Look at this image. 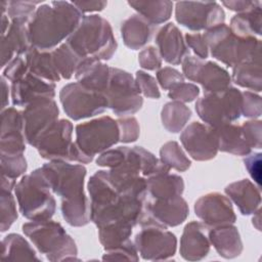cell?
Wrapping results in <instances>:
<instances>
[{
    "label": "cell",
    "instance_id": "cell-1",
    "mask_svg": "<svg viewBox=\"0 0 262 262\" xmlns=\"http://www.w3.org/2000/svg\"><path fill=\"white\" fill-rule=\"evenodd\" d=\"M90 195V220L97 228L111 224H138L146 198L121 192L110 179L108 171L99 170L87 184Z\"/></svg>",
    "mask_w": 262,
    "mask_h": 262
},
{
    "label": "cell",
    "instance_id": "cell-2",
    "mask_svg": "<svg viewBox=\"0 0 262 262\" xmlns=\"http://www.w3.org/2000/svg\"><path fill=\"white\" fill-rule=\"evenodd\" d=\"M41 168L52 192L60 196V211L66 222L75 227L87 225L90 203L84 192L86 168L66 161H49Z\"/></svg>",
    "mask_w": 262,
    "mask_h": 262
},
{
    "label": "cell",
    "instance_id": "cell-3",
    "mask_svg": "<svg viewBox=\"0 0 262 262\" xmlns=\"http://www.w3.org/2000/svg\"><path fill=\"white\" fill-rule=\"evenodd\" d=\"M83 13L69 1H51L37 7L28 29L32 45L40 50L56 48L80 25Z\"/></svg>",
    "mask_w": 262,
    "mask_h": 262
},
{
    "label": "cell",
    "instance_id": "cell-4",
    "mask_svg": "<svg viewBox=\"0 0 262 262\" xmlns=\"http://www.w3.org/2000/svg\"><path fill=\"white\" fill-rule=\"evenodd\" d=\"M67 43L80 58L101 61L111 59L118 47L111 24L98 14L84 15Z\"/></svg>",
    "mask_w": 262,
    "mask_h": 262
},
{
    "label": "cell",
    "instance_id": "cell-5",
    "mask_svg": "<svg viewBox=\"0 0 262 262\" xmlns=\"http://www.w3.org/2000/svg\"><path fill=\"white\" fill-rule=\"evenodd\" d=\"M203 36L211 55L227 67L246 61L260 62L262 43L255 36L239 37L225 24L206 30Z\"/></svg>",
    "mask_w": 262,
    "mask_h": 262
},
{
    "label": "cell",
    "instance_id": "cell-6",
    "mask_svg": "<svg viewBox=\"0 0 262 262\" xmlns=\"http://www.w3.org/2000/svg\"><path fill=\"white\" fill-rule=\"evenodd\" d=\"M13 190L19 212L25 218L39 221L51 219L54 215L56 201L42 168L24 175Z\"/></svg>",
    "mask_w": 262,
    "mask_h": 262
},
{
    "label": "cell",
    "instance_id": "cell-7",
    "mask_svg": "<svg viewBox=\"0 0 262 262\" xmlns=\"http://www.w3.org/2000/svg\"><path fill=\"white\" fill-rule=\"evenodd\" d=\"M21 228L47 260L51 262L79 260L77 258L78 248L74 238L59 222L51 219L31 221L24 223Z\"/></svg>",
    "mask_w": 262,
    "mask_h": 262
},
{
    "label": "cell",
    "instance_id": "cell-8",
    "mask_svg": "<svg viewBox=\"0 0 262 262\" xmlns=\"http://www.w3.org/2000/svg\"><path fill=\"white\" fill-rule=\"evenodd\" d=\"M73 124L66 119L54 122L37 139L34 147L41 158L49 161H66L88 164L93 158L81 150L76 141L72 140Z\"/></svg>",
    "mask_w": 262,
    "mask_h": 262
},
{
    "label": "cell",
    "instance_id": "cell-9",
    "mask_svg": "<svg viewBox=\"0 0 262 262\" xmlns=\"http://www.w3.org/2000/svg\"><path fill=\"white\" fill-rule=\"evenodd\" d=\"M242 105V91L230 86L222 92L205 93L196 100L194 107L202 121L212 128H218L238 120Z\"/></svg>",
    "mask_w": 262,
    "mask_h": 262
},
{
    "label": "cell",
    "instance_id": "cell-10",
    "mask_svg": "<svg viewBox=\"0 0 262 262\" xmlns=\"http://www.w3.org/2000/svg\"><path fill=\"white\" fill-rule=\"evenodd\" d=\"M133 76L119 68H111V75L104 96L107 107L119 117L137 113L143 104V98Z\"/></svg>",
    "mask_w": 262,
    "mask_h": 262
},
{
    "label": "cell",
    "instance_id": "cell-11",
    "mask_svg": "<svg viewBox=\"0 0 262 262\" xmlns=\"http://www.w3.org/2000/svg\"><path fill=\"white\" fill-rule=\"evenodd\" d=\"M119 141L118 123L110 116H102L76 126V143L91 158L105 151Z\"/></svg>",
    "mask_w": 262,
    "mask_h": 262
},
{
    "label": "cell",
    "instance_id": "cell-12",
    "mask_svg": "<svg viewBox=\"0 0 262 262\" xmlns=\"http://www.w3.org/2000/svg\"><path fill=\"white\" fill-rule=\"evenodd\" d=\"M59 100L66 115L74 121L94 117L107 108L103 93L87 89L78 82L64 85L59 91Z\"/></svg>",
    "mask_w": 262,
    "mask_h": 262
},
{
    "label": "cell",
    "instance_id": "cell-13",
    "mask_svg": "<svg viewBox=\"0 0 262 262\" xmlns=\"http://www.w3.org/2000/svg\"><path fill=\"white\" fill-rule=\"evenodd\" d=\"M140 226L141 229L134 237V244L142 259L162 261L175 255L177 238L166 226L156 221H148Z\"/></svg>",
    "mask_w": 262,
    "mask_h": 262
},
{
    "label": "cell",
    "instance_id": "cell-14",
    "mask_svg": "<svg viewBox=\"0 0 262 262\" xmlns=\"http://www.w3.org/2000/svg\"><path fill=\"white\" fill-rule=\"evenodd\" d=\"M176 21L191 30H208L224 24L225 12L215 1H178L175 4Z\"/></svg>",
    "mask_w": 262,
    "mask_h": 262
},
{
    "label": "cell",
    "instance_id": "cell-15",
    "mask_svg": "<svg viewBox=\"0 0 262 262\" xmlns=\"http://www.w3.org/2000/svg\"><path fill=\"white\" fill-rule=\"evenodd\" d=\"M181 63L184 78L201 84L204 93H218L230 87V75L214 61L187 55Z\"/></svg>",
    "mask_w": 262,
    "mask_h": 262
},
{
    "label": "cell",
    "instance_id": "cell-16",
    "mask_svg": "<svg viewBox=\"0 0 262 262\" xmlns=\"http://www.w3.org/2000/svg\"><path fill=\"white\" fill-rule=\"evenodd\" d=\"M21 113L27 143L35 146L40 135L58 120L59 110L53 98H40L28 104Z\"/></svg>",
    "mask_w": 262,
    "mask_h": 262
},
{
    "label": "cell",
    "instance_id": "cell-17",
    "mask_svg": "<svg viewBox=\"0 0 262 262\" xmlns=\"http://www.w3.org/2000/svg\"><path fill=\"white\" fill-rule=\"evenodd\" d=\"M180 141L195 161H209L216 157L219 146L215 128L200 122H192L180 134Z\"/></svg>",
    "mask_w": 262,
    "mask_h": 262
},
{
    "label": "cell",
    "instance_id": "cell-18",
    "mask_svg": "<svg viewBox=\"0 0 262 262\" xmlns=\"http://www.w3.org/2000/svg\"><path fill=\"white\" fill-rule=\"evenodd\" d=\"M188 213V205L181 195L164 200L146 196L140 218H150L166 227H174L183 223Z\"/></svg>",
    "mask_w": 262,
    "mask_h": 262
},
{
    "label": "cell",
    "instance_id": "cell-19",
    "mask_svg": "<svg viewBox=\"0 0 262 262\" xmlns=\"http://www.w3.org/2000/svg\"><path fill=\"white\" fill-rule=\"evenodd\" d=\"M193 209L195 215L208 228L233 224L236 221L230 200L219 192H210L201 196L195 201Z\"/></svg>",
    "mask_w": 262,
    "mask_h": 262
},
{
    "label": "cell",
    "instance_id": "cell-20",
    "mask_svg": "<svg viewBox=\"0 0 262 262\" xmlns=\"http://www.w3.org/2000/svg\"><path fill=\"white\" fill-rule=\"evenodd\" d=\"M55 83L43 80L32 73L11 83V101L16 106H27L40 98H54Z\"/></svg>",
    "mask_w": 262,
    "mask_h": 262
},
{
    "label": "cell",
    "instance_id": "cell-21",
    "mask_svg": "<svg viewBox=\"0 0 262 262\" xmlns=\"http://www.w3.org/2000/svg\"><path fill=\"white\" fill-rule=\"evenodd\" d=\"M30 19H11L10 26L1 36V67L5 68L16 54H26L33 46L28 29Z\"/></svg>",
    "mask_w": 262,
    "mask_h": 262
},
{
    "label": "cell",
    "instance_id": "cell-22",
    "mask_svg": "<svg viewBox=\"0 0 262 262\" xmlns=\"http://www.w3.org/2000/svg\"><path fill=\"white\" fill-rule=\"evenodd\" d=\"M155 42L161 57L170 64H180L189 55L182 33L173 23L166 24L158 31Z\"/></svg>",
    "mask_w": 262,
    "mask_h": 262
},
{
    "label": "cell",
    "instance_id": "cell-23",
    "mask_svg": "<svg viewBox=\"0 0 262 262\" xmlns=\"http://www.w3.org/2000/svg\"><path fill=\"white\" fill-rule=\"evenodd\" d=\"M208 227L201 222L187 223L180 237V255L187 261H200L207 257L210 252Z\"/></svg>",
    "mask_w": 262,
    "mask_h": 262
},
{
    "label": "cell",
    "instance_id": "cell-24",
    "mask_svg": "<svg viewBox=\"0 0 262 262\" xmlns=\"http://www.w3.org/2000/svg\"><path fill=\"white\" fill-rule=\"evenodd\" d=\"M110 75L111 67L92 57L83 58L75 73L77 82L82 86L103 94L108 85Z\"/></svg>",
    "mask_w": 262,
    "mask_h": 262
},
{
    "label": "cell",
    "instance_id": "cell-25",
    "mask_svg": "<svg viewBox=\"0 0 262 262\" xmlns=\"http://www.w3.org/2000/svg\"><path fill=\"white\" fill-rule=\"evenodd\" d=\"M208 237L216 252L225 259L235 258L243 251V242L237 227L232 224L209 228Z\"/></svg>",
    "mask_w": 262,
    "mask_h": 262
},
{
    "label": "cell",
    "instance_id": "cell-26",
    "mask_svg": "<svg viewBox=\"0 0 262 262\" xmlns=\"http://www.w3.org/2000/svg\"><path fill=\"white\" fill-rule=\"evenodd\" d=\"M228 199L238 208L243 215L254 214L261 204L260 187L256 186L249 179H242L228 184L224 188Z\"/></svg>",
    "mask_w": 262,
    "mask_h": 262
},
{
    "label": "cell",
    "instance_id": "cell-27",
    "mask_svg": "<svg viewBox=\"0 0 262 262\" xmlns=\"http://www.w3.org/2000/svg\"><path fill=\"white\" fill-rule=\"evenodd\" d=\"M155 30V25L150 24L142 15L134 13L122 23L121 36L128 48L138 50L150 40Z\"/></svg>",
    "mask_w": 262,
    "mask_h": 262
},
{
    "label": "cell",
    "instance_id": "cell-28",
    "mask_svg": "<svg viewBox=\"0 0 262 262\" xmlns=\"http://www.w3.org/2000/svg\"><path fill=\"white\" fill-rule=\"evenodd\" d=\"M146 189L147 195L151 199H170L182 195L184 190V181L179 175L162 173L146 178Z\"/></svg>",
    "mask_w": 262,
    "mask_h": 262
},
{
    "label": "cell",
    "instance_id": "cell-29",
    "mask_svg": "<svg viewBox=\"0 0 262 262\" xmlns=\"http://www.w3.org/2000/svg\"><path fill=\"white\" fill-rule=\"evenodd\" d=\"M25 60L29 72L35 76L53 83L60 80L61 77L54 66L51 51L40 50L32 46L25 54Z\"/></svg>",
    "mask_w": 262,
    "mask_h": 262
},
{
    "label": "cell",
    "instance_id": "cell-30",
    "mask_svg": "<svg viewBox=\"0 0 262 262\" xmlns=\"http://www.w3.org/2000/svg\"><path fill=\"white\" fill-rule=\"evenodd\" d=\"M219 150L235 156H248L252 148L247 143L242 127L232 123L215 128Z\"/></svg>",
    "mask_w": 262,
    "mask_h": 262
},
{
    "label": "cell",
    "instance_id": "cell-31",
    "mask_svg": "<svg viewBox=\"0 0 262 262\" xmlns=\"http://www.w3.org/2000/svg\"><path fill=\"white\" fill-rule=\"evenodd\" d=\"M1 260L2 261H40L35 250L25 237L17 233H9L1 243Z\"/></svg>",
    "mask_w": 262,
    "mask_h": 262
},
{
    "label": "cell",
    "instance_id": "cell-32",
    "mask_svg": "<svg viewBox=\"0 0 262 262\" xmlns=\"http://www.w3.org/2000/svg\"><path fill=\"white\" fill-rule=\"evenodd\" d=\"M128 4L155 26L167 21L173 9V2L169 0L128 1Z\"/></svg>",
    "mask_w": 262,
    "mask_h": 262
},
{
    "label": "cell",
    "instance_id": "cell-33",
    "mask_svg": "<svg viewBox=\"0 0 262 262\" xmlns=\"http://www.w3.org/2000/svg\"><path fill=\"white\" fill-rule=\"evenodd\" d=\"M229 28L239 37L260 36L262 34V5L233 15Z\"/></svg>",
    "mask_w": 262,
    "mask_h": 262
},
{
    "label": "cell",
    "instance_id": "cell-34",
    "mask_svg": "<svg viewBox=\"0 0 262 262\" xmlns=\"http://www.w3.org/2000/svg\"><path fill=\"white\" fill-rule=\"evenodd\" d=\"M191 117L190 108L183 102L172 100L161 111V121L164 128L171 133L180 132Z\"/></svg>",
    "mask_w": 262,
    "mask_h": 262
},
{
    "label": "cell",
    "instance_id": "cell-35",
    "mask_svg": "<svg viewBox=\"0 0 262 262\" xmlns=\"http://www.w3.org/2000/svg\"><path fill=\"white\" fill-rule=\"evenodd\" d=\"M231 81L241 87L260 92L262 89L260 62L246 61L233 66Z\"/></svg>",
    "mask_w": 262,
    "mask_h": 262
},
{
    "label": "cell",
    "instance_id": "cell-36",
    "mask_svg": "<svg viewBox=\"0 0 262 262\" xmlns=\"http://www.w3.org/2000/svg\"><path fill=\"white\" fill-rule=\"evenodd\" d=\"M52 58L54 66L62 79L69 80L76 73V70L82 60L79 55L68 45V43H61L58 47L52 51Z\"/></svg>",
    "mask_w": 262,
    "mask_h": 262
},
{
    "label": "cell",
    "instance_id": "cell-37",
    "mask_svg": "<svg viewBox=\"0 0 262 262\" xmlns=\"http://www.w3.org/2000/svg\"><path fill=\"white\" fill-rule=\"evenodd\" d=\"M133 227L124 224H111L98 228V238L105 251L125 244L132 234Z\"/></svg>",
    "mask_w": 262,
    "mask_h": 262
},
{
    "label": "cell",
    "instance_id": "cell-38",
    "mask_svg": "<svg viewBox=\"0 0 262 262\" xmlns=\"http://www.w3.org/2000/svg\"><path fill=\"white\" fill-rule=\"evenodd\" d=\"M160 160L170 169L172 168L179 172L186 171L191 165L190 160L176 141H168L162 145Z\"/></svg>",
    "mask_w": 262,
    "mask_h": 262
},
{
    "label": "cell",
    "instance_id": "cell-39",
    "mask_svg": "<svg viewBox=\"0 0 262 262\" xmlns=\"http://www.w3.org/2000/svg\"><path fill=\"white\" fill-rule=\"evenodd\" d=\"M16 203L11 190L1 189L0 193V228L1 232H5L10 228L17 219Z\"/></svg>",
    "mask_w": 262,
    "mask_h": 262
},
{
    "label": "cell",
    "instance_id": "cell-40",
    "mask_svg": "<svg viewBox=\"0 0 262 262\" xmlns=\"http://www.w3.org/2000/svg\"><path fill=\"white\" fill-rule=\"evenodd\" d=\"M1 159V176L10 179H16L21 176L28 168L27 160L24 154L5 155L0 154Z\"/></svg>",
    "mask_w": 262,
    "mask_h": 262
},
{
    "label": "cell",
    "instance_id": "cell-41",
    "mask_svg": "<svg viewBox=\"0 0 262 262\" xmlns=\"http://www.w3.org/2000/svg\"><path fill=\"white\" fill-rule=\"evenodd\" d=\"M26 142L27 140L24 132H10L6 134H1L0 154H24L26 150Z\"/></svg>",
    "mask_w": 262,
    "mask_h": 262
},
{
    "label": "cell",
    "instance_id": "cell-42",
    "mask_svg": "<svg viewBox=\"0 0 262 262\" xmlns=\"http://www.w3.org/2000/svg\"><path fill=\"white\" fill-rule=\"evenodd\" d=\"M24 131L25 125L21 112L14 107H7L1 112V134Z\"/></svg>",
    "mask_w": 262,
    "mask_h": 262
},
{
    "label": "cell",
    "instance_id": "cell-43",
    "mask_svg": "<svg viewBox=\"0 0 262 262\" xmlns=\"http://www.w3.org/2000/svg\"><path fill=\"white\" fill-rule=\"evenodd\" d=\"M102 260H111V261H122V260H127V261H138L139 256H138V251L136 249L135 244L131 241L128 239L125 244L105 251V253L102 256Z\"/></svg>",
    "mask_w": 262,
    "mask_h": 262
},
{
    "label": "cell",
    "instance_id": "cell-44",
    "mask_svg": "<svg viewBox=\"0 0 262 262\" xmlns=\"http://www.w3.org/2000/svg\"><path fill=\"white\" fill-rule=\"evenodd\" d=\"M40 3L41 1H21V0L8 1L7 15L10 17V19H15V18L31 19L37 9L36 5Z\"/></svg>",
    "mask_w": 262,
    "mask_h": 262
},
{
    "label": "cell",
    "instance_id": "cell-45",
    "mask_svg": "<svg viewBox=\"0 0 262 262\" xmlns=\"http://www.w3.org/2000/svg\"><path fill=\"white\" fill-rule=\"evenodd\" d=\"M120 130V141L123 143L134 142L140 134L139 123L134 117H124L117 120Z\"/></svg>",
    "mask_w": 262,
    "mask_h": 262
},
{
    "label": "cell",
    "instance_id": "cell-46",
    "mask_svg": "<svg viewBox=\"0 0 262 262\" xmlns=\"http://www.w3.org/2000/svg\"><path fill=\"white\" fill-rule=\"evenodd\" d=\"M199 94L200 89L196 85L185 82L176 84L168 92L169 98L180 102H191L199 96Z\"/></svg>",
    "mask_w": 262,
    "mask_h": 262
},
{
    "label": "cell",
    "instance_id": "cell-47",
    "mask_svg": "<svg viewBox=\"0 0 262 262\" xmlns=\"http://www.w3.org/2000/svg\"><path fill=\"white\" fill-rule=\"evenodd\" d=\"M241 127L249 146L260 149L262 147V122L253 119L244 122Z\"/></svg>",
    "mask_w": 262,
    "mask_h": 262
},
{
    "label": "cell",
    "instance_id": "cell-48",
    "mask_svg": "<svg viewBox=\"0 0 262 262\" xmlns=\"http://www.w3.org/2000/svg\"><path fill=\"white\" fill-rule=\"evenodd\" d=\"M135 81L140 93H142L145 97L152 99H159L161 97V92L159 90L157 81L149 74L143 71H137L135 74Z\"/></svg>",
    "mask_w": 262,
    "mask_h": 262
},
{
    "label": "cell",
    "instance_id": "cell-49",
    "mask_svg": "<svg viewBox=\"0 0 262 262\" xmlns=\"http://www.w3.org/2000/svg\"><path fill=\"white\" fill-rule=\"evenodd\" d=\"M242 96H243L242 115L244 117L252 118V119L259 118L262 114L261 96L251 91L242 92Z\"/></svg>",
    "mask_w": 262,
    "mask_h": 262
},
{
    "label": "cell",
    "instance_id": "cell-50",
    "mask_svg": "<svg viewBox=\"0 0 262 262\" xmlns=\"http://www.w3.org/2000/svg\"><path fill=\"white\" fill-rule=\"evenodd\" d=\"M139 66L147 71H156L162 67V57L158 48L147 46L143 48L138 54Z\"/></svg>",
    "mask_w": 262,
    "mask_h": 262
},
{
    "label": "cell",
    "instance_id": "cell-51",
    "mask_svg": "<svg viewBox=\"0 0 262 262\" xmlns=\"http://www.w3.org/2000/svg\"><path fill=\"white\" fill-rule=\"evenodd\" d=\"M157 82L164 90H170L176 84L184 82V76L174 68L164 67L157 72Z\"/></svg>",
    "mask_w": 262,
    "mask_h": 262
},
{
    "label": "cell",
    "instance_id": "cell-52",
    "mask_svg": "<svg viewBox=\"0 0 262 262\" xmlns=\"http://www.w3.org/2000/svg\"><path fill=\"white\" fill-rule=\"evenodd\" d=\"M29 73L26 60L20 56H14L12 60L4 68L2 76L10 81L11 83L21 79L25 75Z\"/></svg>",
    "mask_w": 262,
    "mask_h": 262
},
{
    "label": "cell",
    "instance_id": "cell-53",
    "mask_svg": "<svg viewBox=\"0 0 262 262\" xmlns=\"http://www.w3.org/2000/svg\"><path fill=\"white\" fill-rule=\"evenodd\" d=\"M185 43L186 45L192 49L194 54L201 58L206 59L209 55V48L205 41L203 34L200 33H186L185 34Z\"/></svg>",
    "mask_w": 262,
    "mask_h": 262
},
{
    "label": "cell",
    "instance_id": "cell-54",
    "mask_svg": "<svg viewBox=\"0 0 262 262\" xmlns=\"http://www.w3.org/2000/svg\"><path fill=\"white\" fill-rule=\"evenodd\" d=\"M261 152H254L244 159L246 169L258 187L261 186Z\"/></svg>",
    "mask_w": 262,
    "mask_h": 262
},
{
    "label": "cell",
    "instance_id": "cell-55",
    "mask_svg": "<svg viewBox=\"0 0 262 262\" xmlns=\"http://www.w3.org/2000/svg\"><path fill=\"white\" fill-rule=\"evenodd\" d=\"M82 13L84 12H96L103 10L107 2L102 0H80L72 2Z\"/></svg>",
    "mask_w": 262,
    "mask_h": 262
},
{
    "label": "cell",
    "instance_id": "cell-56",
    "mask_svg": "<svg viewBox=\"0 0 262 262\" xmlns=\"http://www.w3.org/2000/svg\"><path fill=\"white\" fill-rule=\"evenodd\" d=\"M222 4L232 10L235 11L237 13L241 12H246L249 11L253 8H256L260 5H262V3L260 1H250V0H237V1H222Z\"/></svg>",
    "mask_w": 262,
    "mask_h": 262
},
{
    "label": "cell",
    "instance_id": "cell-57",
    "mask_svg": "<svg viewBox=\"0 0 262 262\" xmlns=\"http://www.w3.org/2000/svg\"><path fill=\"white\" fill-rule=\"evenodd\" d=\"M8 94H9V87L6 82V79L2 76L1 77V96H2L1 108L2 111L5 110V107L8 105Z\"/></svg>",
    "mask_w": 262,
    "mask_h": 262
},
{
    "label": "cell",
    "instance_id": "cell-58",
    "mask_svg": "<svg viewBox=\"0 0 262 262\" xmlns=\"http://www.w3.org/2000/svg\"><path fill=\"white\" fill-rule=\"evenodd\" d=\"M1 24H2V33H1V36L5 35V33L7 32L9 26H10V23L8 20V16L6 14H1Z\"/></svg>",
    "mask_w": 262,
    "mask_h": 262
},
{
    "label": "cell",
    "instance_id": "cell-59",
    "mask_svg": "<svg viewBox=\"0 0 262 262\" xmlns=\"http://www.w3.org/2000/svg\"><path fill=\"white\" fill-rule=\"evenodd\" d=\"M254 214L256 215V218L254 217V218L252 219L253 225H254L258 230H261V226H260V208H259Z\"/></svg>",
    "mask_w": 262,
    "mask_h": 262
}]
</instances>
